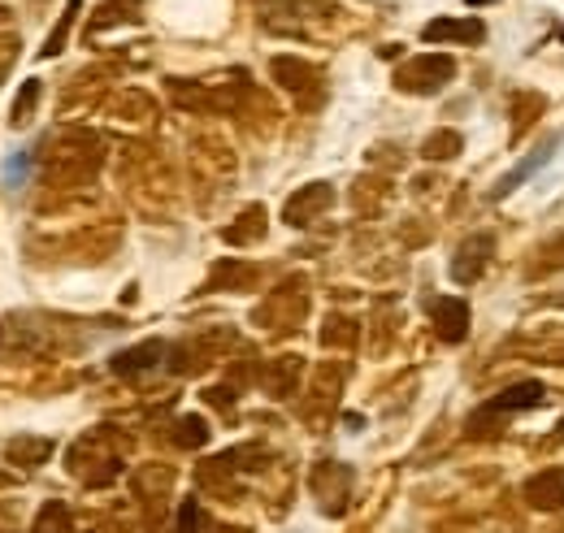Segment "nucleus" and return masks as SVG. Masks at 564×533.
<instances>
[{"label":"nucleus","instance_id":"obj_1","mask_svg":"<svg viewBox=\"0 0 564 533\" xmlns=\"http://www.w3.org/2000/svg\"><path fill=\"white\" fill-rule=\"evenodd\" d=\"M452 74H456V62H452V57L430 53V57H417V62H409V66L400 69V74H395V87H400V91H413V96H430V91H438Z\"/></svg>","mask_w":564,"mask_h":533},{"label":"nucleus","instance_id":"obj_2","mask_svg":"<svg viewBox=\"0 0 564 533\" xmlns=\"http://www.w3.org/2000/svg\"><path fill=\"white\" fill-rule=\"evenodd\" d=\"M543 400H547V391H543L539 382H517V387L499 391V395H495V400L487 403V407H482V412H478L469 425H487L491 416H503V412L512 416V412H530V407H543Z\"/></svg>","mask_w":564,"mask_h":533},{"label":"nucleus","instance_id":"obj_3","mask_svg":"<svg viewBox=\"0 0 564 533\" xmlns=\"http://www.w3.org/2000/svg\"><path fill=\"white\" fill-rule=\"evenodd\" d=\"M425 44H482L487 26L478 18H434L422 26Z\"/></svg>","mask_w":564,"mask_h":533},{"label":"nucleus","instance_id":"obj_4","mask_svg":"<svg viewBox=\"0 0 564 533\" xmlns=\"http://www.w3.org/2000/svg\"><path fill=\"white\" fill-rule=\"evenodd\" d=\"M491 252H495L491 235H478V239H469V243L456 252V261H452V278H456L460 286L478 282V278H482V269H487V261H491Z\"/></svg>","mask_w":564,"mask_h":533},{"label":"nucleus","instance_id":"obj_5","mask_svg":"<svg viewBox=\"0 0 564 533\" xmlns=\"http://www.w3.org/2000/svg\"><path fill=\"white\" fill-rule=\"evenodd\" d=\"M430 313H434V326H438V334H443L447 342H460V338L469 334V304H465V300L443 295V300L430 304Z\"/></svg>","mask_w":564,"mask_h":533},{"label":"nucleus","instance_id":"obj_6","mask_svg":"<svg viewBox=\"0 0 564 533\" xmlns=\"http://www.w3.org/2000/svg\"><path fill=\"white\" fill-rule=\"evenodd\" d=\"M330 200H335V192H330L326 183H313V187H304L300 196L286 200V221H291V226H308L322 208H330Z\"/></svg>","mask_w":564,"mask_h":533},{"label":"nucleus","instance_id":"obj_7","mask_svg":"<svg viewBox=\"0 0 564 533\" xmlns=\"http://www.w3.org/2000/svg\"><path fill=\"white\" fill-rule=\"evenodd\" d=\"M165 356V342H156V338H148L140 347H127V351H118L113 356V373H122V378H135V373H148V369H156V360Z\"/></svg>","mask_w":564,"mask_h":533},{"label":"nucleus","instance_id":"obj_8","mask_svg":"<svg viewBox=\"0 0 564 533\" xmlns=\"http://www.w3.org/2000/svg\"><path fill=\"white\" fill-rule=\"evenodd\" d=\"M525 499H530L534 508H547V512L564 508V472H543V477H534V481L525 486Z\"/></svg>","mask_w":564,"mask_h":533},{"label":"nucleus","instance_id":"obj_9","mask_svg":"<svg viewBox=\"0 0 564 533\" xmlns=\"http://www.w3.org/2000/svg\"><path fill=\"white\" fill-rule=\"evenodd\" d=\"M552 148H556V139H552L547 148H539V152H534L530 161H521V165H517L512 174H503V183L495 187V196H508V192H517V183H521V178H530V174H534V170H539V165H543V161L552 156Z\"/></svg>","mask_w":564,"mask_h":533},{"label":"nucleus","instance_id":"obj_10","mask_svg":"<svg viewBox=\"0 0 564 533\" xmlns=\"http://www.w3.org/2000/svg\"><path fill=\"white\" fill-rule=\"evenodd\" d=\"M48 452H53L48 438H18V443H9V460H18V465H35V460H44Z\"/></svg>","mask_w":564,"mask_h":533},{"label":"nucleus","instance_id":"obj_11","mask_svg":"<svg viewBox=\"0 0 564 533\" xmlns=\"http://www.w3.org/2000/svg\"><path fill=\"white\" fill-rule=\"evenodd\" d=\"M35 100H40V83H35V78H26V83H22V91H18V100H13V113H9V122H13V127H26V122H31V109H35Z\"/></svg>","mask_w":564,"mask_h":533},{"label":"nucleus","instance_id":"obj_12","mask_svg":"<svg viewBox=\"0 0 564 533\" xmlns=\"http://www.w3.org/2000/svg\"><path fill=\"white\" fill-rule=\"evenodd\" d=\"M430 161H447V156H456L460 152V134L456 131H443V134H430L422 148Z\"/></svg>","mask_w":564,"mask_h":533},{"label":"nucleus","instance_id":"obj_13","mask_svg":"<svg viewBox=\"0 0 564 533\" xmlns=\"http://www.w3.org/2000/svg\"><path fill=\"white\" fill-rule=\"evenodd\" d=\"M35 533H70V512H66V503H48V508L40 512V521H35Z\"/></svg>","mask_w":564,"mask_h":533},{"label":"nucleus","instance_id":"obj_14","mask_svg":"<svg viewBox=\"0 0 564 533\" xmlns=\"http://www.w3.org/2000/svg\"><path fill=\"white\" fill-rule=\"evenodd\" d=\"M274 74L282 78V87H295V91L304 87V78H313L308 66H300V62H291V57H279V62H274Z\"/></svg>","mask_w":564,"mask_h":533},{"label":"nucleus","instance_id":"obj_15","mask_svg":"<svg viewBox=\"0 0 564 533\" xmlns=\"http://www.w3.org/2000/svg\"><path fill=\"white\" fill-rule=\"evenodd\" d=\"M74 13H78V4H66V13H62V22H57V31L48 35V44H44V57H57L62 53V44H66V35H70V22H74Z\"/></svg>","mask_w":564,"mask_h":533},{"label":"nucleus","instance_id":"obj_16","mask_svg":"<svg viewBox=\"0 0 564 533\" xmlns=\"http://www.w3.org/2000/svg\"><path fill=\"white\" fill-rule=\"evenodd\" d=\"M205 438H209V429H205L200 416H183V421H178V443H183V447H200Z\"/></svg>","mask_w":564,"mask_h":533},{"label":"nucleus","instance_id":"obj_17","mask_svg":"<svg viewBox=\"0 0 564 533\" xmlns=\"http://www.w3.org/2000/svg\"><path fill=\"white\" fill-rule=\"evenodd\" d=\"M196 530H200V503L187 499L183 512H178V533H196Z\"/></svg>","mask_w":564,"mask_h":533},{"label":"nucleus","instance_id":"obj_18","mask_svg":"<svg viewBox=\"0 0 564 533\" xmlns=\"http://www.w3.org/2000/svg\"><path fill=\"white\" fill-rule=\"evenodd\" d=\"M4 174H9L13 183H22V174H26V156H18V161H9V165H4Z\"/></svg>","mask_w":564,"mask_h":533},{"label":"nucleus","instance_id":"obj_19","mask_svg":"<svg viewBox=\"0 0 564 533\" xmlns=\"http://www.w3.org/2000/svg\"><path fill=\"white\" fill-rule=\"evenodd\" d=\"M465 4H474V9H482V4H495V0H465Z\"/></svg>","mask_w":564,"mask_h":533},{"label":"nucleus","instance_id":"obj_20","mask_svg":"<svg viewBox=\"0 0 564 533\" xmlns=\"http://www.w3.org/2000/svg\"><path fill=\"white\" fill-rule=\"evenodd\" d=\"M561 40H564V26H561Z\"/></svg>","mask_w":564,"mask_h":533}]
</instances>
